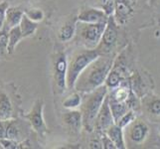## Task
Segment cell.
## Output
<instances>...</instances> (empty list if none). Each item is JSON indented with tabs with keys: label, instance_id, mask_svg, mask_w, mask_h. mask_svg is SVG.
<instances>
[{
	"label": "cell",
	"instance_id": "cell-10",
	"mask_svg": "<svg viewBox=\"0 0 160 149\" xmlns=\"http://www.w3.org/2000/svg\"><path fill=\"white\" fill-rule=\"evenodd\" d=\"M114 3H115V7H114V13L112 15L113 18L118 25L123 24L132 13L130 2L128 0H114Z\"/></svg>",
	"mask_w": 160,
	"mask_h": 149
},
{
	"label": "cell",
	"instance_id": "cell-30",
	"mask_svg": "<svg viewBox=\"0 0 160 149\" xmlns=\"http://www.w3.org/2000/svg\"><path fill=\"white\" fill-rule=\"evenodd\" d=\"M9 7V5L7 2H2L0 3V29H2V27L4 26L5 23V13L6 10Z\"/></svg>",
	"mask_w": 160,
	"mask_h": 149
},
{
	"label": "cell",
	"instance_id": "cell-7",
	"mask_svg": "<svg viewBox=\"0 0 160 149\" xmlns=\"http://www.w3.org/2000/svg\"><path fill=\"white\" fill-rule=\"evenodd\" d=\"M68 61L65 53H58L54 64V81L60 92L67 89Z\"/></svg>",
	"mask_w": 160,
	"mask_h": 149
},
{
	"label": "cell",
	"instance_id": "cell-28",
	"mask_svg": "<svg viewBox=\"0 0 160 149\" xmlns=\"http://www.w3.org/2000/svg\"><path fill=\"white\" fill-rule=\"evenodd\" d=\"M0 144H1L2 148L15 149V148H19L20 142L16 140H12V139H8V138H3V139H0Z\"/></svg>",
	"mask_w": 160,
	"mask_h": 149
},
{
	"label": "cell",
	"instance_id": "cell-26",
	"mask_svg": "<svg viewBox=\"0 0 160 149\" xmlns=\"http://www.w3.org/2000/svg\"><path fill=\"white\" fill-rule=\"evenodd\" d=\"M148 112L154 115H160V98H154L147 104Z\"/></svg>",
	"mask_w": 160,
	"mask_h": 149
},
{
	"label": "cell",
	"instance_id": "cell-21",
	"mask_svg": "<svg viewBox=\"0 0 160 149\" xmlns=\"http://www.w3.org/2000/svg\"><path fill=\"white\" fill-rule=\"evenodd\" d=\"M21 135V127L18 121L12 119L6 120V135H5V138L19 141Z\"/></svg>",
	"mask_w": 160,
	"mask_h": 149
},
{
	"label": "cell",
	"instance_id": "cell-31",
	"mask_svg": "<svg viewBox=\"0 0 160 149\" xmlns=\"http://www.w3.org/2000/svg\"><path fill=\"white\" fill-rule=\"evenodd\" d=\"M90 148H96V149L102 148V143L101 137H98H98H96V138H92L90 141Z\"/></svg>",
	"mask_w": 160,
	"mask_h": 149
},
{
	"label": "cell",
	"instance_id": "cell-32",
	"mask_svg": "<svg viewBox=\"0 0 160 149\" xmlns=\"http://www.w3.org/2000/svg\"><path fill=\"white\" fill-rule=\"evenodd\" d=\"M6 135V120H0V139L5 138Z\"/></svg>",
	"mask_w": 160,
	"mask_h": 149
},
{
	"label": "cell",
	"instance_id": "cell-3",
	"mask_svg": "<svg viewBox=\"0 0 160 149\" xmlns=\"http://www.w3.org/2000/svg\"><path fill=\"white\" fill-rule=\"evenodd\" d=\"M100 53L97 49H86L74 55L70 63H68L67 70V89L74 90L75 82L78 79L80 74L84 71L89 64H91L93 60H96Z\"/></svg>",
	"mask_w": 160,
	"mask_h": 149
},
{
	"label": "cell",
	"instance_id": "cell-8",
	"mask_svg": "<svg viewBox=\"0 0 160 149\" xmlns=\"http://www.w3.org/2000/svg\"><path fill=\"white\" fill-rule=\"evenodd\" d=\"M114 123L115 122H114L113 117L112 114V112H110V107H109V103H108V97L107 95V97L103 99V102L102 104L100 110H98L97 117H96L95 129H93V131H96L98 135H101L106 132V130L109 127V126H112Z\"/></svg>",
	"mask_w": 160,
	"mask_h": 149
},
{
	"label": "cell",
	"instance_id": "cell-34",
	"mask_svg": "<svg viewBox=\"0 0 160 149\" xmlns=\"http://www.w3.org/2000/svg\"><path fill=\"white\" fill-rule=\"evenodd\" d=\"M0 148H2V146H1V144H0Z\"/></svg>",
	"mask_w": 160,
	"mask_h": 149
},
{
	"label": "cell",
	"instance_id": "cell-17",
	"mask_svg": "<svg viewBox=\"0 0 160 149\" xmlns=\"http://www.w3.org/2000/svg\"><path fill=\"white\" fill-rule=\"evenodd\" d=\"M108 103H109L110 112H112V114L113 117L114 122L118 123V121L121 118V117L129 110V107L125 102L115 101V99L109 97L108 93Z\"/></svg>",
	"mask_w": 160,
	"mask_h": 149
},
{
	"label": "cell",
	"instance_id": "cell-14",
	"mask_svg": "<svg viewBox=\"0 0 160 149\" xmlns=\"http://www.w3.org/2000/svg\"><path fill=\"white\" fill-rule=\"evenodd\" d=\"M77 23H78V18H72L61 27L58 32V38L61 42H69L75 37Z\"/></svg>",
	"mask_w": 160,
	"mask_h": 149
},
{
	"label": "cell",
	"instance_id": "cell-11",
	"mask_svg": "<svg viewBox=\"0 0 160 149\" xmlns=\"http://www.w3.org/2000/svg\"><path fill=\"white\" fill-rule=\"evenodd\" d=\"M122 75H123V69L122 66H119L117 60L113 61L112 67L110 69L109 73L104 82V85L107 86L108 90H113L118 87L121 82H122Z\"/></svg>",
	"mask_w": 160,
	"mask_h": 149
},
{
	"label": "cell",
	"instance_id": "cell-24",
	"mask_svg": "<svg viewBox=\"0 0 160 149\" xmlns=\"http://www.w3.org/2000/svg\"><path fill=\"white\" fill-rule=\"evenodd\" d=\"M24 14L28 18H30L32 21L35 22H40L44 19V12L41 9L38 8H32V9H27Z\"/></svg>",
	"mask_w": 160,
	"mask_h": 149
},
{
	"label": "cell",
	"instance_id": "cell-1",
	"mask_svg": "<svg viewBox=\"0 0 160 149\" xmlns=\"http://www.w3.org/2000/svg\"><path fill=\"white\" fill-rule=\"evenodd\" d=\"M113 61L114 59L108 55H100L80 74L75 82L74 90L84 95L104 85Z\"/></svg>",
	"mask_w": 160,
	"mask_h": 149
},
{
	"label": "cell",
	"instance_id": "cell-29",
	"mask_svg": "<svg viewBox=\"0 0 160 149\" xmlns=\"http://www.w3.org/2000/svg\"><path fill=\"white\" fill-rule=\"evenodd\" d=\"M101 138H102V148H104V149H117V147H115V145L113 144V142L109 139V137L106 133L101 134Z\"/></svg>",
	"mask_w": 160,
	"mask_h": 149
},
{
	"label": "cell",
	"instance_id": "cell-5",
	"mask_svg": "<svg viewBox=\"0 0 160 149\" xmlns=\"http://www.w3.org/2000/svg\"><path fill=\"white\" fill-rule=\"evenodd\" d=\"M118 38V24L115 22L113 16H109L104 31L102 33L100 44L96 48L101 55H109L114 48Z\"/></svg>",
	"mask_w": 160,
	"mask_h": 149
},
{
	"label": "cell",
	"instance_id": "cell-2",
	"mask_svg": "<svg viewBox=\"0 0 160 149\" xmlns=\"http://www.w3.org/2000/svg\"><path fill=\"white\" fill-rule=\"evenodd\" d=\"M108 92V89L107 86L102 85L95 91L84 93V96H82L80 107L82 117V127L88 132H92L95 129L96 117Z\"/></svg>",
	"mask_w": 160,
	"mask_h": 149
},
{
	"label": "cell",
	"instance_id": "cell-15",
	"mask_svg": "<svg viewBox=\"0 0 160 149\" xmlns=\"http://www.w3.org/2000/svg\"><path fill=\"white\" fill-rule=\"evenodd\" d=\"M104 133H106L109 137V139L113 142V144L115 145L117 149H124L126 147L125 142H124L122 128H121L119 125H118L117 123L109 126Z\"/></svg>",
	"mask_w": 160,
	"mask_h": 149
},
{
	"label": "cell",
	"instance_id": "cell-16",
	"mask_svg": "<svg viewBox=\"0 0 160 149\" xmlns=\"http://www.w3.org/2000/svg\"><path fill=\"white\" fill-rule=\"evenodd\" d=\"M24 15V11L18 7H8L5 13V23L4 25L8 29L13 28L20 24L21 19Z\"/></svg>",
	"mask_w": 160,
	"mask_h": 149
},
{
	"label": "cell",
	"instance_id": "cell-20",
	"mask_svg": "<svg viewBox=\"0 0 160 149\" xmlns=\"http://www.w3.org/2000/svg\"><path fill=\"white\" fill-rule=\"evenodd\" d=\"M19 27H20L22 36H23V39H24V38H28V37L32 36L36 32V30L38 28V22L32 21L30 18H28L24 14L23 17L21 19Z\"/></svg>",
	"mask_w": 160,
	"mask_h": 149
},
{
	"label": "cell",
	"instance_id": "cell-27",
	"mask_svg": "<svg viewBox=\"0 0 160 149\" xmlns=\"http://www.w3.org/2000/svg\"><path fill=\"white\" fill-rule=\"evenodd\" d=\"M114 7H115V3L114 0H107L102 3V9L104 13H106L108 17L109 16H112L114 13Z\"/></svg>",
	"mask_w": 160,
	"mask_h": 149
},
{
	"label": "cell",
	"instance_id": "cell-23",
	"mask_svg": "<svg viewBox=\"0 0 160 149\" xmlns=\"http://www.w3.org/2000/svg\"><path fill=\"white\" fill-rule=\"evenodd\" d=\"M8 31H9V29L5 25L2 27V29H0V55L7 53Z\"/></svg>",
	"mask_w": 160,
	"mask_h": 149
},
{
	"label": "cell",
	"instance_id": "cell-4",
	"mask_svg": "<svg viewBox=\"0 0 160 149\" xmlns=\"http://www.w3.org/2000/svg\"><path fill=\"white\" fill-rule=\"evenodd\" d=\"M106 25L107 22H102V23L80 22L77 23L75 36H77V40L80 41L86 49H96L100 44Z\"/></svg>",
	"mask_w": 160,
	"mask_h": 149
},
{
	"label": "cell",
	"instance_id": "cell-12",
	"mask_svg": "<svg viewBox=\"0 0 160 149\" xmlns=\"http://www.w3.org/2000/svg\"><path fill=\"white\" fill-rule=\"evenodd\" d=\"M63 119L64 122L75 132H79L82 127V117L81 110L69 109V112L64 114Z\"/></svg>",
	"mask_w": 160,
	"mask_h": 149
},
{
	"label": "cell",
	"instance_id": "cell-19",
	"mask_svg": "<svg viewBox=\"0 0 160 149\" xmlns=\"http://www.w3.org/2000/svg\"><path fill=\"white\" fill-rule=\"evenodd\" d=\"M23 39V36H22V33L20 30L19 25L13 27V28H10L8 31V47H7V53L8 54H12L16 46L18 45V43Z\"/></svg>",
	"mask_w": 160,
	"mask_h": 149
},
{
	"label": "cell",
	"instance_id": "cell-33",
	"mask_svg": "<svg viewBox=\"0 0 160 149\" xmlns=\"http://www.w3.org/2000/svg\"><path fill=\"white\" fill-rule=\"evenodd\" d=\"M98 1H101V2H102V3H103L104 1H107V0H98Z\"/></svg>",
	"mask_w": 160,
	"mask_h": 149
},
{
	"label": "cell",
	"instance_id": "cell-9",
	"mask_svg": "<svg viewBox=\"0 0 160 149\" xmlns=\"http://www.w3.org/2000/svg\"><path fill=\"white\" fill-rule=\"evenodd\" d=\"M77 18L79 22H85V23H102L108 21V16L103 12L102 9L90 7L80 11Z\"/></svg>",
	"mask_w": 160,
	"mask_h": 149
},
{
	"label": "cell",
	"instance_id": "cell-13",
	"mask_svg": "<svg viewBox=\"0 0 160 149\" xmlns=\"http://www.w3.org/2000/svg\"><path fill=\"white\" fill-rule=\"evenodd\" d=\"M148 134V126L142 121H136L131 124L129 130V139L133 143H141Z\"/></svg>",
	"mask_w": 160,
	"mask_h": 149
},
{
	"label": "cell",
	"instance_id": "cell-18",
	"mask_svg": "<svg viewBox=\"0 0 160 149\" xmlns=\"http://www.w3.org/2000/svg\"><path fill=\"white\" fill-rule=\"evenodd\" d=\"M13 107L9 97L5 92H0V120H9L12 118Z\"/></svg>",
	"mask_w": 160,
	"mask_h": 149
},
{
	"label": "cell",
	"instance_id": "cell-25",
	"mask_svg": "<svg viewBox=\"0 0 160 149\" xmlns=\"http://www.w3.org/2000/svg\"><path fill=\"white\" fill-rule=\"evenodd\" d=\"M135 119V115L133 113V112H131V110H128V112L124 113L121 118L118 121V125H119L121 128L125 127V126H128V124L132 123Z\"/></svg>",
	"mask_w": 160,
	"mask_h": 149
},
{
	"label": "cell",
	"instance_id": "cell-6",
	"mask_svg": "<svg viewBox=\"0 0 160 149\" xmlns=\"http://www.w3.org/2000/svg\"><path fill=\"white\" fill-rule=\"evenodd\" d=\"M43 109H44L43 101L42 99H37L30 112L23 115V117L29 121V123L33 127V129L41 136H44L47 132V125L45 123V119H44Z\"/></svg>",
	"mask_w": 160,
	"mask_h": 149
},
{
	"label": "cell",
	"instance_id": "cell-22",
	"mask_svg": "<svg viewBox=\"0 0 160 149\" xmlns=\"http://www.w3.org/2000/svg\"><path fill=\"white\" fill-rule=\"evenodd\" d=\"M82 102V93L75 92L73 95L69 96L63 102V107L67 109H76L81 106Z\"/></svg>",
	"mask_w": 160,
	"mask_h": 149
}]
</instances>
